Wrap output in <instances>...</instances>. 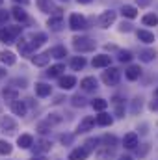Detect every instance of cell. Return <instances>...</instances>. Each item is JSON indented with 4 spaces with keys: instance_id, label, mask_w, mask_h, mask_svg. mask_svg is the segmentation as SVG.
Wrapping results in <instances>:
<instances>
[{
    "instance_id": "obj_34",
    "label": "cell",
    "mask_w": 158,
    "mask_h": 160,
    "mask_svg": "<svg viewBox=\"0 0 158 160\" xmlns=\"http://www.w3.org/2000/svg\"><path fill=\"white\" fill-rule=\"evenodd\" d=\"M62 71H65V67H63L62 63H58V65H52V67L47 71V75H48V77H58Z\"/></svg>"
},
{
    "instance_id": "obj_27",
    "label": "cell",
    "mask_w": 158,
    "mask_h": 160,
    "mask_svg": "<svg viewBox=\"0 0 158 160\" xmlns=\"http://www.w3.org/2000/svg\"><path fill=\"white\" fill-rule=\"evenodd\" d=\"M48 52H50V56H52V58H58V60H60V58H63V56H67L65 47H54V48H50Z\"/></svg>"
},
{
    "instance_id": "obj_38",
    "label": "cell",
    "mask_w": 158,
    "mask_h": 160,
    "mask_svg": "<svg viewBox=\"0 0 158 160\" xmlns=\"http://www.w3.org/2000/svg\"><path fill=\"white\" fill-rule=\"evenodd\" d=\"M132 60V54L128 50H121L119 52V62H130Z\"/></svg>"
},
{
    "instance_id": "obj_44",
    "label": "cell",
    "mask_w": 158,
    "mask_h": 160,
    "mask_svg": "<svg viewBox=\"0 0 158 160\" xmlns=\"http://www.w3.org/2000/svg\"><path fill=\"white\" fill-rule=\"evenodd\" d=\"M136 2H138V6H141V8H145V6L151 4V0H136Z\"/></svg>"
},
{
    "instance_id": "obj_32",
    "label": "cell",
    "mask_w": 158,
    "mask_h": 160,
    "mask_svg": "<svg viewBox=\"0 0 158 160\" xmlns=\"http://www.w3.org/2000/svg\"><path fill=\"white\" fill-rule=\"evenodd\" d=\"M45 41H47V36H45V34H37V36H34V39L30 41V43H32V47H34V50H36L37 47H41V45L45 43Z\"/></svg>"
},
{
    "instance_id": "obj_2",
    "label": "cell",
    "mask_w": 158,
    "mask_h": 160,
    "mask_svg": "<svg viewBox=\"0 0 158 160\" xmlns=\"http://www.w3.org/2000/svg\"><path fill=\"white\" fill-rule=\"evenodd\" d=\"M73 47L78 52H91V50H95V41L89 39V38H75Z\"/></svg>"
},
{
    "instance_id": "obj_33",
    "label": "cell",
    "mask_w": 158,
    "mask_h": 160,
    "mask_svg": "<svg viewBox=\"0 0 158 160\" xmlns=\"http://www.w3.org/2000/svg\"><path fill=\"white\" fill-rule=\"evenodd\" d=\"M11 11H13V17H15L17 21H21V22L26 21V11H24L22 8H13Z\"/></svg>"
},
{
    "instance_id": "obj_17",
    "label": "cell",
    "mask_w": 158,
    "mask_h": 160,
    "mask_svg": "<svg viewBox=\"0 0 158 160\" xmlns=\"http://www.w3.org/2000/svg\"><path fill=\"white\" fill-rule=\"evenodd\" d=\"M48 26H50V30H62V26H63V19H62V15H58V17H50L48 19Z\"/></svg>"
},
{
    "instance_id": "obj_11",
    "label": "cell",
    "mask_w": 158,
    "mask_h": 160,
    "mask_svg": "<svg viewBox=\"0 0 158 160\" xmlns=\"http://www.w3.org/2000/svg\"><path fill=\"white\" fill-rule=\"evenodd\" d=\"M17 143H19V147H21V149H28V147H32V145H34V138H32L30 134H22V136H19V138H17Z\"/></svg>"
},
{
    "instance_id": "obj_13",
    "label": "cell",
    "mask_w": 158,
    "mask_h": 160,
    "mask_svg": "<svg viewBox=\"0 0 158 160\" xmlns=\"http://www.w3.org/2000/svg\"><path fill=\"white\" fill-rule=\"evenodd\" d=\"M95 123H97V125H101V127H108V125H112V123H114V119H112V116H110V114L101 112V114L95 118Z\"/></svg>"
},
{
    "instance_id": "obj_37",
    "label": "cell",
    "mask_w": 158,
    "mask_h": 160,
    "mask_svg": "<svg viewBox=\"0 0 158 160\" xmlns=\"http://www.w3.org/2000/svg\"><path fill=\"white\" fill-rule=\"evenodd\" d=\"M50 127H52V123H50V121H45V123H39V125H37V130H39L41 134H45V132H48Z\"/></svg>"
},
{
    "instance_id": "obj_3",
    "label": "cell",
    "mask_w": 158,
    "mask_h": 160,
    "mask_svg": "<svg viewBox=\"0 0 158 160\" xmlns=\"http://www.w3.org/2000/svg\"><path fill=\"white\" fill-rule=\"evenodd\" d=\"M121 78V75H119V71L116 67H110L108 71H104L102 73V82L106 84V86H116Z\"/></svg>"
},
{
    "instance_id": "obj_50",
    "label": "cell",
    "mask_w": 158,
    "mask_h": 160,
    "mask_svg": "<svg viewBox=\"0 0 158 160\" xmlns=\"http://www.w3.org/2000/svg\"><path fill=\"white\" fill-rule=\"evenodd\" d=\"M119 160H132V158H130V157H121Z\"/></svg>"
},
{
    "instance_id": "obj_26",
    "label": "cell",
    "mask_w": 158,
    "mask_h": 160,
    "mask_svg": "<svg viewBox=\"0 0 158 160\" xmlns=\"http://www.w3.org/2000/svg\"><path fill=\"white\" fill-rule=\"evenodd\" d=\"M143 24L145 26H156L158 24V17L155 15V13H147V15H143Z\"/></svg>"
},
{
    "instance_id": "obj_51",
    "label": "cell",
    "mask_w": 158,
    "mask_h": 160,
    "mask_svg": "<svg viewBox=\"0 0 158 160\" xmlns=\"http://www.w3.org/2000/svg\"><path fill=\"white\" fill-rule=\"evenodd\" d=\"M80 4H87V2H91V0H78Z\"/></svg>"
},
{
    "instance_id": "obj_39",
    "label": "cell",
    "mask_w": 158,
    "mask_h": 160,
    "mask_svg": "<svg viewBox=\"0 0 158 160\" xmlns=\"http://www.w3.org/2000/svg\"><path fill=\"white\" fill-rule=\"evenodd\" d=\"M73 106H84V99L80 95H75L73 97Z\"/></svg>"
},
{
    "instance_id": "obj_52",
    "label": "cell",
    "mask_w": 158,
    "mask_h": 160,
    "mask_svg": "<svg viewBox=\"0 0 158 160\" xmlns=\"http://www.w3.org/2000/svg\"><path fill=\"white\" fill-rule=\"evenodd\" d=\"M155 97H156V99H158V88H156V89H155Z\"/></svg>"
},
{
    "instance_id": "obj_4",
    "label": "cell",
    "mask_w": 158,
    "mask_h": 160,
    "mask_svg": "<svg viewBox=\"0 0 158 160\" xmlns=\"http://www.w3.org/2000/svg\"><path fill=\"white\" fill-rule=\"evenodd\" d=\"M114 21H116V11L108 9V11H104V13L101 15L99 24H101V28H110V24H114Z\"/></svg>"
},
{
    "instance_id": "obj_28",
    "label": "cell",
    "mask_w": 158,
    "mask_h": 160,
    "mask_svg": "<svg viewBox=\"0 0 158 160\" xmlns=\"http://www.w3.org/2000/svg\"><path fill=\"white\" fill-rule=\"evenodd\" d=\"M50 147H52V143H50L48 140H39V142L36 143V151H39V153H47V151H50Z\"/></svg>"
},
{
    "instance_id": "obj_10",
    "label": "cell",
    "mask_w": 158,
    "mask_h": 160,
    "mask_svg": "<svg viewBox=\"0 0 158 160\" xmlns=\"http://www.w3.org/2000/svg\"><path fill=\"white\" fill-rule=\"evenodd\" d=\"M2 97H4L6 101L15 102V101H19V91H17L15 88H4V89H2Z\"/></svg>"
},
{
    "instance_id": "obj_12",
    "label": "cell",
    "mask_w": 158,
    "mask_h": 160,
    "mask_svg": "<svg viewBox=\"0 0 158 160\" xmlns=\"http://www.w3.org/2000/svg\"><path fill=\"white\" fill-rule=\"evenodd\" d=\"M0 127L4 128V132H13V130L17 128V123L11 119V118H7V116H6V118H2V119H0Z\"/></svg>"
},
{
    "instance_id": "obj_22",
    "label": "cell",
    "mask_w": 158,
    "mask_h": 160,
    "mask_svg": "<svg viewBox=\"0 0 158 160\" xmlns=\"http://www.w3.org/2000/svg\"><path fill=\"white\" fill-rule=\"evenodd\" d=\"M97 158L99 160L114 158V149H110V147H106V149H99V151H97Z\"/></svg>"
},
{
    "instance_id": "obj_15",
    "label": "cell",
    "mask_w": 158,
    "mask_h": 160,
    "mask_svg": "<svg viewBox=\"0 0 158 160\" xmlns=\"http://www.w3.org/2000/svg\"><path fill=\"white\" fill-rule=\"evenodd\" d=\"M11 110H13L15 116H26V104H24V101H15L11 104Z\"/></svg>"
},
{
    "instance_id": "obj_48",
    "label": "cell",
    "mask_w": 158,
    "mask_h": 160,
    "mask_svg": "<svg viewBox=\"0 0 158 160\" xmlns=\"http://www.w3.org/2000/svg\"><path fill=\"white\" fill-rule=\"evenodd\" d=\"M4 77H6V69H2V67H0V78H4Z\"/></svg>"
},
{
    "instance_id": "obj_42",
    "label": "cell",
    "mask_w": 158,
    "mask_h": 160,
    "mask_svg": "<svg viewBox=\"0 0 158 160\" xmlns=\"http://www.w3.org/2000/svg\"><path fill=\"white\" fill-rule=\"evenodd\" d=\"M119 30H121V32H130V24H126V22H123Z\"/></svg>"
},
{
    "instance_id": "obj_23",
    "label": "cell",
    "mask_w": 158,
    "mask_h": 160,
    "mask_svg": "<svg viewBox=\"0 0 158 160\" xmlns=\"http://www.w3.org/2000/svg\"><path fill=\"white\" fill-rule=\"evenodd\" d=\"M32 50H34V47H32V43H28V41L21 39V43H19V52H21V54H24V56H28V54H32Z\"/></svg>"
},
{
    "instance_id": "obj_46",
    "label": "cell",
    "mask_w": 158,
    "mask_h": 160,
    "mask_svg": "<svg viewBox=\"0 0 158 160\" xmlns=\"http://www.w3.org/2000/svg\"><path fill=\"white\" fill-rule=\"evenodd\" d=\"M13 2H17V4H22V6H26L30 0H13Z\"/></svg>"
},
{
    "instance_id": "obj_45",
    "label": "cell",
    "mask_w": 158,
    "mask_h": 160,
    "mask_svg": "<svg viewBox=\"0 0 158 160\" xmlns=\"http://www.w3.org/2000/svg\"><path fill=\"white\" fill-rule=\"evenodd\" d=\"M71 140H73V136H62V142L63 143H71Z\"/></svg>"
},
{
    "instance_id": "obj_24",
    "label": "cell",
    "mask_w": 158,
    "mask_h": 160,
    "mask_svg": "<svg viewBox=\"0 0 158 160\" xmlns=\"http://www.w3.org/2000/svg\"><path fill=\"white\" fill-rule=\"evenodd\" d=\"M138 39L143 43H153L155 41V34L147 32V30H138Z\"/></svg>"
},
{
    "instance_id": "obj_18",
    "label": "cell",
    "mask_w": 158,
    "mask_h": 160,
    "mask_svg": "<svg viewBox=\"0 0 158 160\" xmlns=\"http://www.w3.org/2000/svg\"><path fill=\"white\" fill-rule=\"evenodd\" d=\"M80 86H82V89L91 91V89H95V88H97V80L93 78V77H86V78L80 82Z\"/></svg>"
},
{
    "instance_id": "obj_47",
    "label": "cell",
    "mask_w": 158,
    "mask_h": 160,
    "mask_svg": "<svg viewBox=\"0 0 158 160\" xmlns=\"http://www.w3.org/2000/svg\"><path fill=\"white\" fill-rule=\"evenodd\" d=\"M151 110H158V102H151V106H149Z\"/></svg>"
},
{
    "instance_id": "obj_6",
    "label": "cell",
    "mask_w": 158,
    "mask_h": 160,
    "mask_svg": "<svg viewBox=\"0 0 158 160\" xmlns=\"http://www.w3.org/2000/svg\"><path fill=\"white\" fill-rule=\"evenodd\" d=\"M89 153H91V149H89L87 145H84V147H78V149H75V151L69 155V160H86Z\"/></svg>"
},
{
    "instance_id": "obj_36",
    "label": "cell",
    "mask_w": 158,
    "mask_h": 160,
    "mask_svg": "<svg viewBox=\"0 0 158 160\" xmlns=\"http://www.w3.org/2000/svg\"><path fill=\"white\" fill-rule=\"evenodd\" d=\"M37 6H39V9L43 13H50V9H52V2L50 0H39Z\"/></svg>"
},
{
    "instance_id": "obj_29",
    "label": "cell",
    "mask_w": 158,
    "mask_h": 160,
    "mask_svg": "<svg viewBox=\"0 0 158 160\" xmlns=\"http://www.w3.org/2000/svg\"><path fill=\"white\" fill-rule=\"evenodd\" d=\"M121 13H123L125 17H128V19H134V17L138 15V9H136L134 6H123V9H121Z\"/></svg>"
},
{
    "instance_id": "obj_41",
    "label": "cell",
    "mask_w": 158,
    "mask_h": 160,
    "mask_svg": "<svg viewBox=\"0 0 158 160\" xmlns=\"http://www.w3.org/2000/svg\"><path fill=\"white\" fill-rule=\"evenodd\" d=\"M7 17H9V15H7V11H4V9H0V24H4V22L7 21Z\"/></svg>"
},
{
    "instance_id": "obj_25",
    "label": "cell",
    "mask_w": 158,
    "mask_h": 160,
    "mask_svg": "<svg viewBox=\"0 0 158 160\" xmlns=\"http://www.w3.org/2000/svg\"><path fill=\"white\" fill-rule=\"evenodd\" d=\"M36 93L39 95V97H47V95H50V86H47V84H36Z\"/></svg>"
},
{
    "instance_id": "obj_7",
    "label": "cell",
    "mask_w": 158,
    "mask_h": 160,
    "mask_svg": "<svg viewBox=\"0 0 158 160\" xmlns=\"http://www.w3.org/2000/svg\"><path fill=\"white\" fill-rule=\"evenodd\" d=\"M52 56H50V52H43V54H36L34 58H32V63L34 65H37V67H45L47 63H48V60H50Z\"/></svg>"
},
{
    "instance_id": "obj_54",
    "label": "cell",
    "mask_w": 158,
    "mask_h": 160,
    "mask_svg": "<svg viewBox=\"0 0 158 160\" xmlns=\"http://www.w3.org/2000/svg\"><path fill=\"white\" fill-rule=\"evenodd\" d=\"M65 2H67V0H65Z\"/></svg>"
},
{
    "instance_id": "obj_14",
    "label": "cell",
    "mask_w": 158,
    "mask_h": 160,
    "mask_svg": "<svg viewBox=\"0 0 158 160\" xmlns=\"http://www.w3.org/2000/svg\"><path fill=\"white\" fill-rule=\"evenodd\" d=\"M93 125H95V119L87 116V118H84V119L80 121V125H78V128H77V130H78V132H87V130H91V127H93Z\"/></svg>"
},
{
    "instance_id": "obj_19",
    "label": "cell",
    "mask_w": 158,
    "mask_h": 160,
    "mask_svg": "<svg viewBox=\"0 0 158 160\" xmlns=\"http://www.w3.org/2000/svg\"><path fill=\"white\" fill-rule=\"evenodd\" d=\"M140 75H141V69H140V65H130V67L126 69V78H128V80L140 78Z\"/></svg>"
},
{
    "instance_id": "obj_53",
    "label": "cell",
    "mask_w": 158,
    "mask_h": 160,
    "mask_svg": "<svg viewBox=\"0 0 158 160\" xmlns=\"http://www.w3.org/2000/svg\"><path fill=\"white\" fill-rule=\"evenodd\" d=\"M2 2H4V0H0V6H2Z\"/></svg>"
},
{
    "instance_id": "obj_9",
    "label": "cell",
    "mask_w": 158,
    "mask_h": 160,
    "mask_svg": "<svg viewBox=\"0 0 158 160\" xmlns=\"http://www.w3.org/2000/svg\"><path fill=\"white\" fill-rule=\"evenodd\" d=\"M123 145H125L126 149H134V147L138 145V134H134V132L125 134V138H123Z\"/></svg>"
},
{
    "instance_id": "obj_30",
    "label": "cell",
    "mask_w": 158,
    "mask_h": 160,
    "mask_svg": "<svg viewBox=\"0 0 158 160\" xmlns=\"http://www.w3.org/2000/svg\"><path fill=\"white\" fill-rule=\"evenodd\" d=\"M91 106H93V110H99V112H102V110H106V106H108V101H104V99H95V101L91 102Z\"/></svg>"
},
{
    "instance_id": "obj_16",
    "label": "cell",
    "mask_w": 158,
    "mask_h": 160,
    "mask_svg": "<svg viewBox=\"0 0 158 160\" xmlns=\"http://www.w3.org/2000/svg\"><path fill=\"white\" fill-rule=\"evenodd\" d=\"M75 84H77V78H75V77H71V75H69V77H62V78H60V88H62V89H71Z\"/></svg>"
},
{
    "instance_id": "obj_35",
    "label": "cell",
    "mask_w": 158,
    "mask_h": 160,
    "mask_svg": "<svg viewBox=\"0 0 158 160\" xmlns=\"http://www.w3.org/2000/svg\"><path fill=\"white\" fill-rule=\"evenodd\" d=\"M11 151H13L11 143H9V142H6V140H0V155H9Z\"/></svg>"
},
{
    "instance_id": "obj_20",
    "label": "cell",
    "mask_w": 158,
    "mask_h": 160,
    "mask_svg": "<svg viewBox=\"0 0 158 160\" xmlns=\"http://www.w3.org/2000/svg\"><path fill=\"white\" fill-rule=\"evenodd\" d=\"M0 62L6 63V65H13V63H15V56H13V52L2 50V52H0Z\"/></svg>"
},
{
    "instance_id": "obj_31",
    "label": "cell",
    "mask_w": 158,
    "mask_h": 160,
    "mask_svg": "<svg viewBox=\"0 0 158 160\" xmlns=\"http://www.w3.org/2000/svg\"><path fill=\"white\" fill-rule=\"evenodd\" d=\"M153 58H156V52L155 50H141L140 52V60L141 62H151Z\"/></svg>"
},
{
    "instance_id": "obj_8",
    "label": "cell",
    "mask_w": 158,
    "mask_h": 160,
    "mask_svg": "<svg viewBox=\"0 0 158 160\" xmlns=\"http://www.w3.org/2000/svg\"><path fill=\"white\" fill-rule=\"evenodd\" d=\"M110 62H112V58L108 54H99L93 58V67H108Z\"/></svg>"
},
{
    "instance_id": "obj_5",
    "label": "cell",
    "mask_w": 158,
    "mask_h": 160,
    "mask_svg": "<svg viewBox=\"0 0 158 160\" xmlns=\"http://www.w3.org/2000/svg\"><path fill=\"white\" fill-rule=\"evenodd\" d=\"M69 26L73 30H84L86 28V19L82 15H78V13H73L71 19H69Z\"/></svg>"
},
{
    "instance_id": "obj_1",
    "label": "cell",
    "mask_w": 158,
    "mask_h": 160,
    "mask_svg": "<svg viewBox=\"0 0 158 160\" xmlns=\"http://www.w3.org/2000/svg\"><path fill=\"white\" fill-rule=\"evenodd\" d=\"M19 34H21V26H6V28L0 30V41L9 45V43H13L17 39Z\"/></svg>"
},
{
    "instance_id": "obj_43",
    "label": "cell",
    "mask_w": 158,
    "mask_h": 160,
    "mask_svg": "<svg viewBox=\"0 0 158 160\" xmlns=\"http://www.w3.org/2000/svg\"><path fill=\"white\" fill-rule=\"evenodd\" d=\"M104 142H106V143H112V147H114V143H116V138H114V136H106V138H104Z\"/></svg>"
},
{
    "instance_id": "obj_49",
    "label": "cell",
    "mask_w": 158,
    "mask_h": 160,
    "mask_svg": "<svg viewBox=\"0 0 158 160\" xmlns=\"http://www.w3.org/2000/svg\"><path fill=\"white\" fill-rule=\"evenodd\" d=\"M34 160H47L45 157H34Z\"/></svg>"
},
{
    "instance_id": "obj_40",
    "label": "cell",
    "mask_w": 158,
    "mask_h": 160,
    "mask_svg": "<svg viewBox=\"0 0 158 160\" xmlns=\"http://www.w3.org/2000/svg\"><path fill=\"white\" fill-rule=\"evenodd\" d=\"M140 108H141V101H140V99H134V102H132V112L136 114Z\"/></svg>"
},
{
    "instance_id": "obj_21",
    "label": "cell",
    "mask_w": 158,
    "mask_h": 160,
    "mask_svg": "<svg viewBox=\"0 0 158 160\" xmlns=\"http://www.w3.org/2000/svg\"><path fill=\"white\" fill-rule=\"evenodd\" d=\"M71 67H73V71H80V69H84V67H86V58H82V56H75V58L71 60Z\"/></svg>"
}]
</instances>
